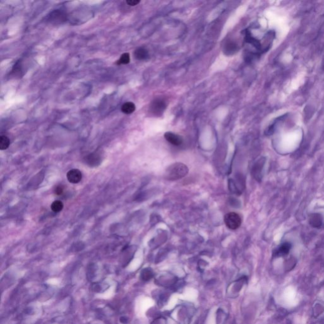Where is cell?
Segmentation results:
<instances>
[{
	"instance_id": "cell-1",
	"label": "cell",
	"mask_w": 324,
	"mask_h": 324,
	"mask_svg": "<svg viewBox=\"0 0 324 324\" xmlns=\"http://www.w3.org/2000/svg\"><path fill=\"white\" fill-rule=\"evenodd\" d=\"M188 169L183 164L176 163L169 167L165 172V178L170 181L178 180L186 175Z\"/></svg>"
},
{
	"instance_id": "cell-2",
	"label": "cell",
	"mask_w": 324,
	"mask_h": 324,
	"mask_svg": "<svg viewBox=\"0 0 324 324\" xmlns=\"http://www.w3.org/2000/svg\"><path fill=\"white\" fill-rule=\"evenodd\" d=\"M224 222L229 229L236 230L239 227L241 224V218L238 214L231 212L225 215Z\"/></svg>"
},
{
	"instance_id": "cell-3",
	"label": "cell",
	"mask_w": 324,
	"mask_h": 324,
	"mask_svg": "<svg viewBox=\"0 0 324 324\" xmlns=\"http://www.w3.org/2000/svg\"><path fill=\"white\" fill-rule=\"evenodd\" d=\"M166 108V104L164 100L161 99L155 100L151 104V110L155 115H160L164 111Z\"/></svg>"
},
{
	"instance_id": "cell-4",
	"label": "cell",
	"mask_w": 324,
	"mask_h": 324,
	"mask_svg": "<svg viewBox=\"0 0 324 324\" xmlns=\"http://www.w3.org/2000/svg\"><path fill=\"white\" fill-rule=\"evenodd\" d=\"M67 179L72 184H77L82 180L83 175L78 169H72L69 170L67 174Z\"/></svg>"
},
{
	"instance_id": "cell-5",
	"label": "cell",
	"mask_w": 324,
	"mask_h": 324,
	"mask_svg": "<svg viewBox=\"0 0 324 324\" xmlns=\"http://www.w3.org/2000/svg\"><path fill=\"white\" fill-rule=\"evenodd\" d=\"M164 137L169 142H170L172 145L177 146L181 145L183 141L182 138L180 136L170 132L166 133L164 135Z\"/></svg>"
},
{
	"instance_id": "cell-6",
	"label": "cell",
	"mask_w": 324,
	"mask_h": 324,
	"mask_svg": "<svg viewBox=\"0 0 324 324\" xmlns=\"http://www.w3.org/2000/svg\"><path fill=\"white\" fill-rule=\"evenodd\" d=\"M291 248V245L289 242H284L279 248V249L275 251V255L277 256H282L287 255Z\"/></svg>"
},
{
	"instance_id": "cell-7",
	"label": "cell",
	"mask_w": 324,
	"mask_h": 324,
	"mask_svg": "<svg viewBox=\"0 0 324 324\" xmlns=\"http://www.w3.org/2000/svg\"><path fill=\"white\" fill-rule=\"evenodd\" d=\"M134 56L138 60H145L148 58L149 53L146 49L144 47H139L134 52Z\"/></svg>"
},
{
	"instance_id": "cell-8",
	"label": "cell",
	"mask_w": 324,
	"mask_h": 324,
	"mask_svg": "<svg viewBox=\"0 0 324 324\" xmlns=\"http://www.w3.org/2000/svg\"><path fill=\"white\" fill-rule=\"evenodd\" d=\"M136 110V105L133 102H126L121 107V111L125 114H131Z\"/></svg>"
},
{
	"instance_id": "cell-9",
	"label": "cell",
	"mask_w": 324,
	"mask_h": 324,
	"mask_svg": "<svg viewBox=\"0 0 324 324\" xmlns=\"http://www.w3.org/2000/svg\"><path fill=\"white\" fill-rule=\"evenodd\" d=\"M246 40L248 43L252 44L257 50H258V51L262 50V44H261L260 42L258 40L250 36L249 33H247L246 35Z\"/></svg>"
},
{
	"instance_id": "cell-10",
	"label": "cell",
	"mask_w": 324,
	"mask_h": 324,
	"mask_svg": "<svg viewBox=\"0 0 324 324\" xmlns=\"http://www.w3.org/2000/svg\"><path fill=\"white\" fill-rule=\"evenodd\" d=\"M310 224L314 227H319L322 223V218L319 214H313L310 218Z\"/></svg>"
},
{
	"instance_id": "cell-11",
	"label": "cell",
	"mask_w": 324,
	"mask_h": 324,
	"mask_svg": "<svg viewBox=\"0 0 324 324\" xmlns=\"http://www.w3.org/2000/svg\"><path fill=\"white\" fill-rule=\"evenodd\" d=\"M130 60V55L128 53H125L120 56V58L117 62V65H127L129 63Z\"/></svg>"
},
{
	"instance_id": "cell-12",
	"label": "cell",
	"mask_w": 324,
	"mask_h": 324,
	"mask_svg": "<svg viewBox=\"0 0 324 324\" xmlns=\"http://www.w3.org/2000/svg\"><path fill=\"white\" fill-rule=\"evenodd\" d=\"M10 145V139L6 136H2L0 137V149L1 150H7Z\"/></svg>"
},
{
	"instance_id": "cell-13",
	"label": "cell",
	"mask_w": 324,
	"mask_h": 324,
	"mask_svg": "<svg viewBox=\"0 0 324 324\" xmlns=\"http://www.w3.org/2000/svg\"><path fill=\"white\" fill-rule=\"evenodd\" d=\"M51 208L52 211L58 213L61 211L63 208V204L60 201H55L51 205Z\"/></svg>"
},
{
	"instance_id": "cell-14",
	"label": "cell",
	"mask_w": 324,
	"mask_h": 324,
	"mask_svg": "<svg viewBox=\"0 0 324 324\" xmlns=\"http://www.w3.org/2000/svg\"><path fill=\"white\" fill-rule=\"evenodd\" d=\"M237 46L236 45V43H229L228 44H227V45L225 46V53L227 54H229V55H231L232 53H234L236 50H237Z\"/></svg>"
},
{
	"instance_id": "cell-15",
	"label": "cell",
	"mask_w": 324,
	"mask_h": 324,
	"mask_svg": "<svg viewBox=\"0 0 324 324\" xmlns=\"http://www.w3.org/2000/svg\"><path fill=\"white\" fill-rule=\"evenodd\" d=\"M152 276V274L151 273L150 271L148 270H144L142 273V279L144 280H148L150 279V278Z\"/></svg>"
},
{
	"instance_id": "cell-16",
	"label": "cell",
	"mask_w": 324,
	"mask_h": 324,
	"mask_svg": "<svg viewBox=\"0 0 324 324\" xmlns=\"http://www.w3.org/2000/svg\"><path fill=\"white\" fill-rule=\"evenodd\" d=\"M139 3H140V1H139V0H128V1H126V3L128 5L131 6V7L137 5Z\"/></svg>"
},
{
	"instance_id": "cell-17",
	"label": "cell",
	"mask_w": 324,
	"mask_h": 324,
	"mask_svg": "<svg viewBox=\"0 0 324 324\" xmlns=\"http://www.w3.org/2000/svg\"><path fill=\"white\" fill-rule=\"evenodd\" d=\"M63 191V188L61 186H58L55 189V194H56L57 195H60V194H62Z\"/></svg>"
}]
</instances>
